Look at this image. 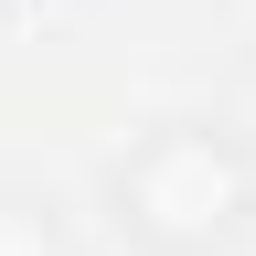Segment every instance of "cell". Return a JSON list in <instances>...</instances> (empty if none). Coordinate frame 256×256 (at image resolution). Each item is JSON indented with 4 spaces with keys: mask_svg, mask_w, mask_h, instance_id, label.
Returning <instances> with one entry per match:
<instances>
[{
    "mask_svg": "<svg viewBox=\"0 0 256 256\" xmlns=\"http://www.w3.org/2000/svg\"><path fill=\"white\" fill-rule=\"evenodd\" d=\"M118 214L160 246H214L224 224L246 214V160L214 139V128H160V139L118 171Z\"/></svg>",
    "mask_w": 256,
    "mask_h": 256,
    "instance_id": "6da1fadb",
    "label": "cell"
},
{
    "mask_svg": "<svg viewBox=\"0 0 256 256\" xmlns=\"http://www.w3.org/2000/svg\"><path fill=\"white\" fill-rule=\"evenodd\" d=\"M0 256H54V224L32 203H0Z\"/></svg>",
    "mask_w": 256,
    "mask_h": 256,
    "instance_id": "7a4b0ae2",
    "label": "cell"
}]
</instances>
